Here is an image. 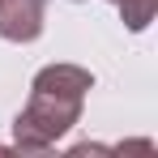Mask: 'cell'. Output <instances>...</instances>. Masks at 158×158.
Instances as JSON below:
<instances>
[{
	"label": "cell",
	"instance_id": "1",
	"mask_svg": "<svg viewBox=\"0 0 158 158\" xmlns=\"http://www.w3.org/2000/svg\"><path fill=\"white\" fill-rule=\"evenodd\" d=\"M94 90V73L81 64H47L30 81V98L13 120V145L26 154L52 150L81 120L85 94Z\"/></svg>",
	"mask_w": 158,
	"mask_h": 158
},
{
	"label": "cell",
	"instance_id": "2",
	"mask_svg": "<svg viewBox=\"0 0 158 158\" xmlns=\"http://www.w3.org/2000/svg\"><path fill=\"white\" fill-rule=\"evenodd\" d=\"M47 0H0V39L4 43H34L43 34Z\"/></svg>",
	"mask_w": 158,
	"mask_h": 158
},
{
	"label": "cell",
	"instance_id": "3",
	"mask_svg": "<svg viewBox=\"0 0 158 158\" xmlns=\"http://www.w3.org/2000/svg\"><path fill=\"white\" fill-rule=\"evenodd\" d=\"M115 9H120V22H124L132 34H141V30L154 22L158 0H115Z\"/></svg>",
	"mask_w": 158,
	"mask_h": 158
},
{
	"label": "cell",
	"instance_id": "4",
	"mask_svg": "<svg viewBox=\"0 0 158 158\" xmlns=\"http://www.w3.org/2000/svg\"><path fill=\"white\" fill-rule=\"evenodd\" d=\"M73 4H81V0H73Z\"/></svg>",
	"mask_w": 158,
	"mask_h": 158
},
{
	"label": "cell",
	"instance_id": "5",
	"mask_svg": "<svg viewBox=\"0 0 158 158\" xmlns=\"http://www.w3.org/2000/svg\"><path fill=\"white\" fill-rule=\"evenodd\" d=\"M111 4H115V0H111Z\"/></svg>",
	"mask_w": 158,
	"mask_h": 158
}]
</instances>
